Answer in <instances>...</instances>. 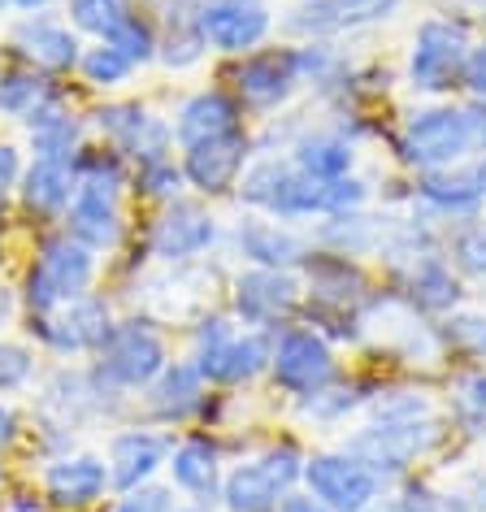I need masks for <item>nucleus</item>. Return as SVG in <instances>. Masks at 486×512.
Returning a JSON list of instances; mask_svg holds the SVG:
<instances>
[{
  "label": "nucleus",
  "instance_id": "1",
  "mask_svg": "<svg viewBox=\"0 0 486 512\" xmlns=\"http://www.w3.org/2000/svg\"><path fill=\"white\" fill-rule=\"evenodd\" d=\"M239 196L257 209H270L278 217H304V213H343L365 200V187L356 178H313L296 161H257L239 183Z\"/></svg>",
  "mask_w": 486,
  "mask_h": 512
},
{
  "label": "nucleus",
  "instance_id": "2",
  "mask_svg": "<svg viewBox=\"0 0 486 512\" xmlns=\"http://www.w3.org/2000/svg\"><path fill=\"white\" fill-rule=\"evenodd\" d=\"M96 278V252L79 243L74 235H57L44 243L40 261L27 274V309L35 317L53 313L57 304H66L74 296H87Z\"/></svg>",
  "mask_w": 486,
  "mask_h": 512
},
{
  "label": "nucleus",
  "instance_id": "3",
  "mask_svg": "<svg viewBox=\"0 0 486 512\" xmlns=\"http://www.w3.org/2000/svg\"><path fill=\"white\" fill-rule=\"evenodd\" d=\"M274 361L265 335H239L226 317H209L196 335V369L209 382H248Z\"/></svg>",
  "mask_w": 486,
  "mask_h": 512
},
{
  "label": "nucleus",
  "instance_id": "4",
  "mask_svg": "<svg viewBox=\"0 0 486 512\" xmlns=\"http://www.w3.org/2000/svg\"><path fill=\"white\" fill-rule=\"evenodd\" d=\"M70 235L87 243V248H113L122 235V213H118V165L92 161L87 174L74 187L70 200Z\"/></svg>",
  "mask_w": 486,
  "mask_h": 512
},
{
  "label": "nucleus",
  "instance_id": "5",
  "mask_svg": "<svg viewBox=\"0 0 486 512\" xmlns=\"http://www.w3.org/2000/svg\"><path fill=\"white\" fill-rule=\"evenodd\" d=\"M482 139V122L478 113L465 109H430L417 113L404 131V157L413 165H426V170H439V165L460 161L465 152Z\"/></svg>",
  "mask_w": 486,
  "mask_h": 512
},
{
  "label": "nucleus",
  "instance_id": "6",
  "mask_svg": "<svg viewBox=\"0 0 486 512\" xmlns=\"http://www.w3.org/2000/svg\"><path fill=\"white\" fill-rule=\"evenodd\" d=\"M100 378L109 387H152V378L165 369V343L157 330L144 322H122L109 330V339L100 343Z\"/></svg>",
  "mask_w": 486,
  "mask_h": 512
},
{
  "label": "nucleus",
  "instance_id": "7",
  "mask_svg": "<svg viewBox=\"0 0 486 512\" xmlns=\"http://www.w3.org/2000/svg\"><path fill=\"white\" fill-rule=\"evenodd\" d=\"M300 452L296 447H270L261 460L239 465L222 486V499L230 512H270L278 495L291 491V482L300 478Z\"/></svg>",
  "mask_w": 486,
  "mask_h": 512
},
{
  "label": "nucleus",
  "instance_id": "8",
  "mask_svg": "<svg viewBox=\"0 0 486 512\" xmlns=\"http://www.w3.org/2000/svg\"><path fill=\"white\" fill-rule=\"evenodd\" d=\"M469 66V35L456 22L430 18L421 22L417 44H413V61H408V74H413V87L421 92H447Z\"/></svg>",
  "mask_w": 486,
  "mask_h": 512
},
{
  "label": "nucleus",
  "instance_id": "9",
  "mask_svg": "<svg viewBox=\"0 0 486 512\" xmlns=\"http://www.w3.org/2000/svg\"><path fill=\"white\" fill-rule=\"evenodd\" d=\"M304 478H309V491L317 495V504H326L330 512H365L378 495V478L374 469L361 465L356 456H313L304 465Z\"/></svg>",
  "mask_w": 486,
  "mask_h": 512
},
{
  "label": "nucleus",
  "instance_id": "10",
  "mask_svg": "<svg viewBox=\"0 0 486 512\" xmlns=\"http://www.w3.org/2000/svg\"><path fill=\"white\" fill-rule=\"evenodd\" d=\"M35 326H40V339L48 348L57 352H96L100 343L109 339V304L105 300H92V296H74L66 304H57L53 313L35 317ZM31 326V330H35Z\"/></svg>",
  "mask_w": 486,
  "mask_h": 512
},
{
  "label": "nucleus",
  "instance_id": "11",
  "mask_svg": "<svg viewBox=\"0 0 486 512\" xmlns=\"http://www.w3.org/2000/svg\"><path fill=\"white\" fill-rule=\"evenodd\" d=\"M196 27L204 35V44L222 48V53H248L270 31V9L261 0H209L200 9Z\"/></svg>",
  "mask_w": 486,
  "mask_h": 512
},
{
  "label": "nucleus",
  "instance_id": "12",
  "mask_svg": "<svg viewBox=\"0 0 486 512\" xmlns=\"http://www.w3.org/2000/svg\"><path fill=\"white\" fill-rule=\"evenodd\" d=\"M243 161H248V135L230 131L217 139H204V144H191L183 157V178L191 187H200L204 196H222L239 183Z\"/></svg>",
  "mask_w": 486,
  "mask_h": 512
},
{
  "label": "nucleus",
  "instance_id": "13",
  "mask_svg": "<svg viewBox=\"0 0 486 512\" xmlns=\"http://www.w3.org/2000/svg\"><path fill=\"white\" fill-rule=\"evenodd\" d=\"M330 374H335V356H330L322 335H313V330H291V335H283V343H278V352H274V378L283 382L287 391L313 395L326 387Z\"/></svg>",
  "mask_w": 486,
  "mask_h": 512
},
{
  "label": "nucleus",
  "instance_id": "14",
  "mask_svg": "<svg viewBox=\"0 0 486 512\" xmlns=\"http://www.w3.org/2000/svg\"><path fill=\"white\" fill-rule=\"evenodd\" d=\"M434 439V426L426 421H382L352 439V456L374 469H404L413 456H421Z\"/></svg>",
  "mask_w": 486,
  "mask_h": 512
},
{
  "label": "nucleus",
  "instance_id": "15",
  "mask_svg": "<svg viewBox=\"0 0 486 512\" xmlns=\"http://www.w3.org/2000/svg\"><path fill=\"white\" fill-rule=\"evenodd\" d=\"M213 235H217V226L200 204H170V209L161 213L157 230H152V252H157L161 261L178 265V261H187V256L209 248Z\"/></svg>",
  "mask_w": 486,
  "mask_h": 512
},
{
  "label": "nucleus",
  "instance_id": "16",
  "mask_svg": "<svg viewBox=\"0 0 486 512\" xmlns=\"http://www.w3.org/2000/svg\"><path fill=\"white\" fill-rule=\"evenodd\" d=\"M44 486L57 508H92L109 486V465L100 456H66L48 465Z\"/></svg>",
  "mask_w": 486,
  "mask_h": 512
},
{
  "label": "nucleus",
  "instance_id": "17",
  "mask_svg": "<svg viewBox=\"0 0 486 512\" xmlns=\"http://www.w3.org/2000/svg\"><path fill=\"white\" fill-rule=\"evenodd\" d=\"M165 456H170V439L148 430H126L109 443V482H118L122 491H135L165 465Z\"/></svg>",
  "mask_w": 486,
  "mask_h": 512
},
{
  "label": "nucleus",
  "instance_id": "18",
  "mask_svg": "<svg viewBox=\"0 0 486 512\" xmlns=\"http://www.w3.org/2000/svg\"><path fill=\"white\" fill-rule=\"evenodd\" d=\"M296 296H300L296 278L287 270H265V265L239 274V283H235V309L248 322H274V317H283L296 304Z\"/></svg>",
  "mask_w": 486,
  "mask_h": 512
},
{
  "label": "nucleus",
  "instance_id": "19",
  "mask_svg": "<svg viewBox=\"0 0 486 512\" xmlns=\"http://www.w3.org/2000/svg\"><path fill=\"white\" fill-rule=\"evenodd\" d=\"M235 83L248 105H278L300 83V61L296 53H257L235 70Z\"/></svg>",
  "mask_w": 486,
  "mask_h": 512
},
{
  "label": "nucleus",
  "instance_id": "20",
  "mask_svg": "<svg viewBox=\"0 0 486 512\" xmlns=\"http://www.w3.org/2000/svg\"><path fill=\"white\" fill-rule=\"evenodd\" d=\"M14 48L27 61H35L40 70H53V74L79 66V40H74L66 27H57V22H44V18L22 22V27L14 31Z\"/></svg>",
  "mask_w": 486,
  "mask_h": 512
},
{
  "label": "nucleus",
  "instance_id": "21",
  "mask_svg": "<svg viewBox=\"0 0 486 512\" xmlns=\"http://www.w3.org/2000/svg\"><path fill=\"white\" fill-rule=\"evenodd\" d=\"M96 118H100V131L113 135L126 152H135L139 161L165 157V126L152 122L148 109H139V105H109V109H100Z\"/></svg>",
  "mask_w": 486,
  "mask_h": 512
},
{
  "label": "nucleus",
  "instance_id": "22",
  "mask_svg": "<svg viewBox=\"0 0 486 512\" xmlns=\"http://www.w3.org/2000/svg\"><path fill=\"white\" fill-rule=\"evenodd\" d=\"M230 131H239V118H235V105H230L222 92L191 96L187 105L178 109V122H174V135L183 148L204 144V139H217V135H230Z\"/></svg>",
  "mask_w": 486,
  "mask_h": 512
},
{
  "label": "nucleus",
  "instance_id": "23",
  "mask_svg": "<svg viewBox=\"0 0 486 512\" xmlns=\"http://www.w3.org/2000/svg\"><path fill=\"white\" fill-rule=\"evenodd\" d=\"M400 0H313V5L296 9L291 27L296 31H343V27H361V22L387 18Z\"/></svg>",
  "mask_w": 486,
  "mask_h": 512
},
{
  "label": "nucleus",
  "instance_id": "24",
  "mask_svg": "<svg viewBox=\"0 0 486 512\" xmlns=\"http://www.w3.org/2000/svg\"><path fill=\"white\" fill-rule=\"evenodd\" d=\"M74 187H79V178H74L70 161L35 157L27 178H22V200H27L31 213H61V209H70Z\"/></svg>",
  "mask_w": 486,
  "mask_h": 512
},
{
  "label": "nucleus",
  "instance_id": "25",
  "mask_svg": "<svg viewBox=\"0 0 486 512\" xmlns=\"http://www.w3.org/2000/svg\"><path fill=\"white\" fill-rule=\"evenodd\" d=\"M200 400H204V374L196 365H165L161 374L152 378L148 404H152V413L165 421L187 417L191 408H200Z\"/></svg>",
  "mask_w": 486,
  "mask_h": 512
},
{
  "label": "nucleus",
  "instance_id": "26",
  "mask_svg": "<svg viewBox=\"0 0 486 512\" xmlns=\"http://www.w3.org/2000/svg\"><path fill=\"white\" fill-rule=\"evenodd\" d=\"M239 248L243 256H252L265 270H283V265H296L304 252V239L291 235V230L274 226V222H243L239 226Z\"/></svg>",
  "mask_w": 486,
  "mask_h": 512
},
{
  "label": "nucleus",
  "instance_id": "27",
  "mask_svg": "<svg viewBox=\"0 0 486 512\" xmlns=\"http://www.w3.org/2000/svg\"><path fill=\"white\" fill-rule=\"evenodd\" d=\"M421 196L434 200L439 209H473L486 196V157L473 165H460V170H443L430 174L421 183Z\"/></svg>",
  "mask_w": 486,
  "mask_h": 512
},
{
  "label": "nucleus",
  "instance_id": "28",
  "mask_svg": "<svg viewBox=\"0 0 486 512\" xmlns=\"http://www.w3.org/2000/svg\"><path fill=\"white\" fill-rule=\"evenodd\" d=\"M27 122H31V144L40 157L74 161V152H79V122H74L66 109H57L53 100H48V105Z\"/></svg>",
  "mask_w": 486,
  "mask_h": 512
},
{
  "label": "nucleus",
  "instance_id": "29",
  "mask_svg": "<svg viewBox=\"0 0 486 512\" xmlns=\"http://www.w3.org/2000/svg\"><path fill=\"white\" fill-rule=\"evenodd\" d=\"M174 482L191 495H213L217 491V452L204 439H187L183 447H174Z\"/></svg>",
  "mask_w": 486,
  "mask_h": 512
},
{
  "label": "nucleus",
  "instance_id": "30",
  "mask_svg": "<svg viewBox=\"0 0 486 512\" xmlns=\"http://www.w3.org/2000/svg\"><path fill=\"white\" fill-rule=\"evenodd\" d=\"M291 161H296L304 174L335 183V178H348V170H352V148L343 144V139H335V135H313V139H304V144L296 148V157Z\"/></svg>",
  "mask_w": 486,
  "mask_h": 512
},
{
  "label": "nucleus",
  "instance_id": "31",
  "mask_svg": "<svg viewBox=\"0 0 486 512\" xmlns=\"http://www.w3.org/2000/svg\"><path fill=\"white\" fill-rule=\"evenodd\" d=\"M44 105H48V92L40 79H31V74H5V79H0V109L5 113L35 118Z\"/></svg>",
  "mask_w": 486,
  "mask_h": 512
},
{
  "label": "nucleus",
  "instance_id": "32",
  "mask_svg": "<svg viewBox=\"0 0 486 512\" xmlns=\"http://www.w3.org/2000/svg\"><path fill=\"white\" fill-rule=\"evenodd\" d=\"M79 66H83V74H87V83H96V87H118L126 74L135 70V61L122 57L113 44H100V48H92L87 57H79Z\"/></svg>",
  "mask_w": 486,
  "mask_h": 512
},
{
  "label": "nucleus",
  "instance_id": "33",
  "mask_svg": "<svg viewBox=\"0 0 486 512\" xmlns=\"http://www.w3.org/2000/svg\"><path fill=\"white\" fill-rule=\"evenodd\" d=\"M70 18L79 31H92L105 40V35L126 18V9H122V0H70Z\"/></svg>",
  "mask_w": 486,
  "mask_h": 512
},
{
  "label": "nucleus",
  "instance_id": "34",
  "mask_svg": "<svg viewBox=\"0 0 486 512\" xmlns=\"http://www.w3.org/2000/svg\"><path fill=\"white\" fill-rule=\"evenodd\" d=\"M413 296L417 300H426V304H452L456 300V283H452V274L443 270V261H434V256H426V261L413 270Z\"/></svg>",
  "mask_w": 486,
  "mask_h": 512
},
{
  "label": "nucleus",
  "instance_id": "35",
  "mask_svg": "<svg viewBox=\"0 0 486 512\" xmlns=\"http://www.w3.org/2000/svg\"><path fill=\"white\" fill-rule=\"evenodd\" d=\"M105 44H113L122 57H131V61H148L152 53H157V44H152V31L139 18H131V14H126L118 27L105 35Z\"/></svg>",
  "mask_w": 486,
  "mask_h": 512
},
{
  "label": "nucleus",
  "instance_id": "36",
  "mask_svg": "<svg viewBox=\"0 0 486 512\" xmlns=\"http://www.w3.org/2000/svg\"><path fill=\"white\" fill-rule=\"evenodd\" d=\"M139 187L148 196H174L183 187V170H174L170 157H152V161H139Z\"/></svg>",
  "mask_w": 486,
  "mask_h": 512
},
{
  "label": "nucleus",
  "instance_id": "37",
  "mask_svg": "<svg viewBox=\"0 0 486 512\" xmlns=\"http://www.w3.org/2000/svg\"><path fill=\"white\" fill-rule=\"evenodd\" d=\"M456 408L473 430H486V374H469L456 391Z\"/></svg>",
  "mask_w": 486,
  "mask_h": 512
},
{
  "label": "nucleus",
  "instance_id": "38",
  "mask_svg": "<svg viewBox=\"0 0 486 512\" xmlns=\"http://www.w3.org/2000/svg\"><path fill=\"white\" fill-rule=\"evenodd\" d=\"M31 352L27 348H18V343H0V391H14L22 387V382L31 378Z\"/></svg>",
  "mask_w": 486,
  "mask_h": 512
},
{
  "label": "nucleus",
  "instance_id": "39",
  "mask_svg": "<svg viewBox=\"0 0 486 512\" xmlns=\"http://www.w3.org/2000/svg\"><path fill=\"white\" fill-rule=\"evenodd\" d=\"M456 261H460V270L486 278V222L482 226H469L465 235L456 239Z\"/></svg>",
  "mask_w": 486,
  "mask_h": 512
},
{
  "label": "nucleus",
  "instance_id": "40",
  "mask_svg": "<svg viewBox=\"0 0 486 512\" xmlns=\"http://www.w3.org/2000/svg\"><path fill=\"white\" fill-rule=\"evenodd\" d=\"M200 48H204V35H200V27L196 31H178V35H170V44H165V66H174V70H183V66H191V61L200 57Z\"/></svg>",
  "mask_w": 486,
  "mask_h": 512
},
{
  "label": "nucleus",
  "instance_id": "41",
  "mask_svg": "<svg viewBox=\"0 0 486 512\" xmlns=\"http://www.w3.org/2000/svg\"><path fill=\"white\" fill-rule=\"evenodd\" d=\"M447 339L465 343V348H473V352H486V317H478V313L452 317V322H447Z\"/></svg>",
  "mask_w": 486,
  "mask_h": 512
},
{
  "label": "nucleus",
  "instance_id": "42",
  "mask_svg": "<svg viewBox=\"0 0 486 512\" xmlns=\"http://www.w3.org/2000/svg\"><path fill=\"white\" fill-rule=\"evenodd\" d=\"M118 512H174V508H170V491H161V486H135V491H126Z\"/></svg>",
  "mask_w": 486,
  "mask_h": 512
},
{
  "label": "nucleus",
  "instance_id": "43",
  "mask_svg": "<svg viewBox=\"0 0 486 512\" xmlns=\"http://www.w3.org/2000/svg\"><path fill=\"white\" fill-rule=\"evenodd\" d=\"M18 148H9V144H0V200L9 196V187L18 183Z\"/></svg>",
  "mask_w": 486,
  "mask_h": 512
},
{
  "label": "nucleus",
  "instance_id": "44",
  "mask_svg": "<svg viewBox=\"0 0 486 512\" xmlns=\"http://www.w3.org/2000/svg\"><path fill=\"white\" fill-rule=\"evenodd\" d=\"M408 512H465L456 504V499H443V495H426V491H413V499H408Z\"/></svg>",
  "mask_w": 486,
  "mask_h": 512
},
{
  "label": "nucleus",
  "instance_id": "45",
  "mask_svg": "<svg viewBox=\"0 0 486 512\" xmlns=\"http://www.w3.org/2000/svg\"><path fill=\"white\" fill-rule=\"evenodd\" d=\"M283 512H330L326 504H317V499H287Z\"/></svg>",
  "mask_w": 486,
  "mask_h": 512
},
{
  "label": "nucleus",
  "instance_id": "46",
  "mask_svg": "<svg viewBox=\"0 0 486 512\" xmlns=\"http://www.w3.org/2000/svg\"><path fill=\"white\" fill-rule=\"evenodd\" d=\"M14 426H18V421H14V413H9V408L0 404V447H5L9 439H14Z\"/></svg>",
  "mask_w": 486,
  "mask_h": 512
},
{
  "label": "nucleus",
  "instance_id": "47",
  "mask_svg": "<svg viewBox=\"0 0 486 512\" xmlns=\"http://www.w3.org/2000/svg\"><path fill=\"white\" fill-rule=\"evenodd\" d=\"M18 9H40V5H48V0H14Z\"/></svg>",
  "mask_w": 486,
  "mask_h": 512
},
{
  "label": "nucleus",
  "instance_id": "48",
  "mask_svg": "<svg viewBox=\"0 0 486 512\" xmlns=\"http://www.w3.org/2000/svg\"><path fill=\"white\" fill-rule=\"evenodd\" d=\"M378 512H408V504H387V508H378Z\"/></svg>",
  "mask_w": 486,
  "mask_h": 512
},
{
  "label": "nucleus",
  "instance_id": "49",
  "mask_svg": "<svg viewBox=\"0 0 486 512\" xmlns=\"http://www.w3.org/2000/svg\"><path fill=\"white\" fill-rule=\"evenodd\" d=\"M183 512H209V508H183Z\"/></svg>",
  "mask_w": 486,
  "mask_h": 512
},
{
  "label": "nucleus",
  "instance_id": "50",
  "mask_svg": "<svg viewBox=\"0 0 486 512\" xmlns=\"http://www.w3.org/2000/svg\"><path fill=\"white\" fill-rule=\"evenodd\" d=\"M478 5H482V9H486V0H478Z\"/></svg>",
  "mask_w": 486,
  "mask_h": 512
}]
</instances>
